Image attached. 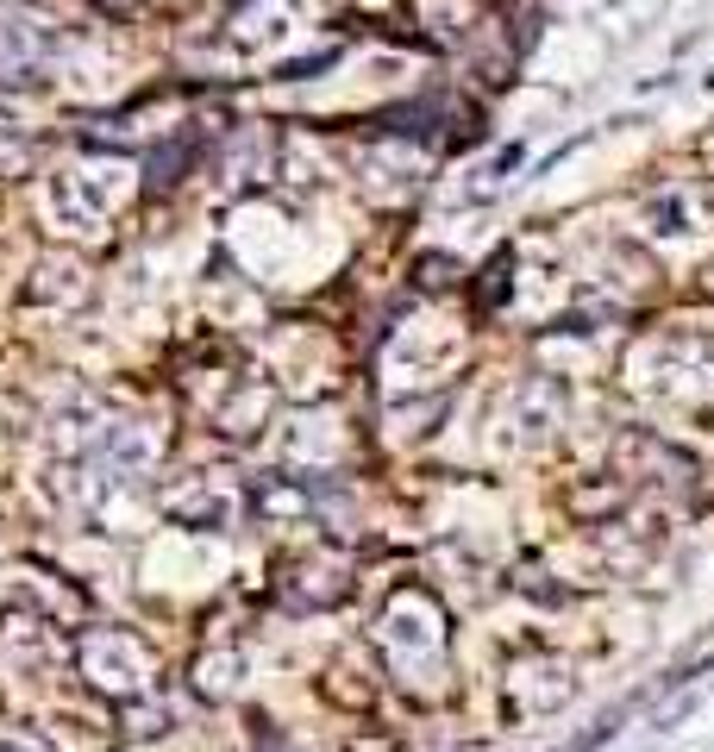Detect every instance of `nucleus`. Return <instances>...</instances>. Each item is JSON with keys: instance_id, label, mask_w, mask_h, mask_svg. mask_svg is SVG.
Here are the masks:
<instances>
[{"instance_id": "obj_1", "label": "nucleus", "mask_w": 714, "mask_h": 752, "mask_svg": "<svg viewBox=\"0 0 714 752\" xmlns=\"http://www.w3.org/2000/svg\"><path fill=\"white\" fill-rule=\"evenodd\" d=\"M51 44H57V32L44 26V19L7 13L0 19V76H26L38 57H51Z\"/></svg>"}, {"instance_id": "obj_2", "label": "nucleus", "mask_w": 714, "mask_h": 752, "mask_svg": "<svg viewBox=\"0 0 714 752\" xmlns=\"http://www.w3.org/2000/svg\"><path fill=\"white\" fill-rule=\"evenodd\" d=\"M264 752H295V746H282V740H264Z\"/></svg>"}]
</instances>
